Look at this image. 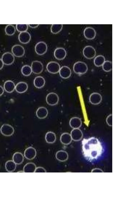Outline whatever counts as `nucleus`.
Returning <instances> with one entry per match:
<instances>
[{"instance_id": "nucleus-2", "label": "nucleus", "mask_w": 132, "mask_h": 199, "mask_svg": "<svg viewBox=\"0 0 132 199\" xmlns=\"http://www.w3.org/2000/svg\"><path fill=\"white\" fill-rule=\"evenodd\" d=\"M88 69V67L86 64L84 62L80 61H77L75 63L73 67L74 72L79 75L85 73L87 71Z\"/></svg>"}, {"instance_id": "nucleus-39", "label": "nucleus", "mask_w": 132, "mask_h": 199, "mask_svg": "<svg viewBox=\"0 0 132 199\" xmlns=\"http://www.w3.org/2000/svg\"><path fill=\"white\" fill-rule=\"evenodd\" d=\"M4 63L1 59H0V70L3 67Z\"/></svg>"}, {"instance_id": "nucleus-26", "label": "nucleus", "mask_w": 132, "mask_h": 199, "mask_svg": "<svg viewBox=\"0 0 132 199\" xmlns=\"http://www.w3.org/2000/svg\"><path fill=\"white\" fill-rule=\"evenodd\" d=\"M56 139L55 134L53 132H48L45 134V140L46 142L48 143L53 144L54 143Z\"/></svg>"}, {"instance_id": "nucleus-4", "label": "nucleus", "mask_w": 132, "mask_h": 199, "mask_svg": "<svg viewBox=\"0 0 132 199\" xmlns=\"http://www.w3.org/2000/svg\"><path fill=\"white\" fill-rule=\"evenodd\" d=\"M46 101L49 105H55L58 103L59 101V97L56 93H50L47 95L46 97Z\"/></svg>"}, {"instance_id": "nucleus-38", "label": "nucleus", "mask_w": 132, "mask_h": 199, "mask_svg": "<svg viewBox=\"0 0 132 199\" xmlns=\"http://www.w3.org/2000/svg\"><path fill=\"white\" fill-rule=\"evenodd\" d=\"M29 26L31 28H34L37 27L39 24H29Z\"/></svg>"}, {"instance_id": "nucleus-24", "label": "nucleus", "mask_w": 132, "mask_h": 199, "mask_svg": "<svg viewBox=\"0 0 132 199\" xmlns=\"http://www.w3.org/2000/svg\"><path fill=\"white\" fill-rule=\"evenodd\" d=\"M44 79L42 76H38L36 77L34 81V84L36 88L40 89L43 88L45 84Z\"/></svg>"}, {"instance_id": "nucleus-19", "label": "nucleus", "mask_w": 132, "mask_h": 199, "mask_svg": "<svg viewBox=\"0 0 132 199\" xmlns=\"http://www.w3.org/2000/svg\"><path fill=\"white\" fill-rule=\"evenodd\" d=\"M68 153L63 150L58 151L55 154V157L56 159L61 162L66 161L68 160Z\"/></svg>"}, {"instance_id": "nucleus-17", "label": "nucleus", "mask_w": 132, "mask_h": 199, "mask_svg": "<svg viewBox=\"0 0 132 199\" xmlns=\"http://www.w3.org/2000/svg\"><path fill=\"white\" fill-rule=\"evenodd\" d=\"M59 73L61 77L64 79L69 77L71 74V69L66 66H63L60 68Z\"/></svg>"}, {"instance_id": "nucleus-37", "label": "nucleus", "mask_w": 132, "mask_h": 199, "mask_svg": "<svg viewBox=\"0 0 132 199\" xmlns=\"http://www.w3.org/2000/svg\"><path fill=\"white\" fill-rule=\"evenodd\" d=\"M4 91V88L0 85V96L2 95L3 94Z\"/></svg>"}, {"instance_id": "nucleus-18", "label": "nucleus", "mask_w": 132, "mask_h": 199, "mask_svg": "<svg viewBox=\"0 0 132 199\" xmlns=\"http://www.w3.org/2000/svg\"><path fill=\"white\" fill-rule=\"evenodd\" d=\"M70 126L73 129L79 128L82 125V121L80 118L73 117L71 118L69 122Z\"/></svg>"}, {"instance_id": "nucleus-15", "label": "nucleus", "mask_w": 132, "mask_h": 199, "mask_svg": "<svg viewBox=\"0 0 132 199\" xmlns=\"http://www.w3.org/2000/svg\"><path fill=\"white\" fill-rule=\"evenodd\" d=\"M70 134L72 140L75 141L80 140L83 136L82 131L79 128L73 129Z\"/></svg>"}, {"instance_id": "nucleus-7", "label": "nucleus", "mask_w": 132, "mask_h": 199, "mask_svg": "<svg viewBox=\"0 0 132 199\" xmlns=\"http://www.w3.org/2000/svg\"><path fill=\"white\" fill-rule=\"evenodd\" d=\"M47 48L46 44L42 41L37 43L35 47V51L39 55H42L45 54L47 51Z\"/></svg>"}, {"instance_id": "nucleus-28", "label": "nucleus", "mask_w": 132, "mask_h": 199, "mask_svg": "<svg viewBox=\"0 0 132 199\" xmlns=\"http://www.w3.org/2000/svg\"><path fill=\"white\" fill-rule=\"evenodd\" d=\"M16 164L13 160H9L6 162L5 167L6 171L9 172H14L16 167Z\"/></svg>"}, {"instance_id": "nucleus-16", "label": "nucleus", "mask_w": 132, "mask_h": 199, "mask_svg": "<svg viewBox=\"0 0 132 199\" xmlns=\"http://www.w3.org/2000/svg\"><path fill=\"white\" fill-rule=\"evenodd\" d=\"M31 39L30 34L27 31L20 32L18 35V39L19 41L23 44H26L29 43Z\"/></svg>"}, {"instance_id": "nucleus-27", "label": "nucleus", "mask_w": 132, "mask_h": 199, "mask_svg": "<svg viewBox=\"0 0 132 199\" xmlns=\"http://www.w3.org/2000/svg\"><path fill=\"white\" fill-rule=\"evenodd\" d=\"M36 167L33 162H28L26 164L23 168V171L25 173L35 172Z\"/></svg>"}, {"instance_id": "nucleus-3", "label": "nucleus", "mask_w": 132, "mask_h": 199, "mask_svg": "<svg viewBox=\"0 0 132 199\" xmlns=\"http://www.w3.org/2000/svg\"><path fill=\"white\" fill-rule=\"evenodd\" d=\"M83 53L85 58L88 59H91L95 56L96 52L93 47L90 46H87L84 48Z\"/></svg>"}, {"instance_id": "nucleus-30", "label": "nucleus", "mask_w": 132, "mask_h": 199, "mask_svg": "<svg viewBox=\"0 0 132 199\" xmlns=\"http://www.w3.org/2000/svg\"><path fill=\"white\" fill-rule=\"evenodd\" d=\"M5 31L6 34L9 36L13 35L15 33L16 29L15 26L11 24L8 25L6 26Z\"/></svg>"}, {"instance_id": "nucleus-33", "label": "nucleus", "mask_w": 132, "mask_h": 199, "mask_svg": "<svg viewBox=\"0 0 132 199\" xmlns=\"http://www.w3.org/2000/svg\"><path fill=\"white\" fill-rule=\"evenodd\" d=\"M103 70L106 72H109L112 69V62L109 61H105L102 66Z\"/></svg>"}, {"instance_id": "nucleus-8", "label": "nucleus", "mask_w": 132, "mask_h": 199, "mask_svg": "<svg viewBox=\"0 0 132 199\" xmlns=\"http://www.w3.org/2000/svg\"><path fill=\"white\" fill-rule=\"evenodd\" d=\"M11 51L14 56L18 57L23 56L25 53L24 47L20 45H15L13 46L12 48Z\"/></svg>"}, {"instance_id": "nucleus-6", "label": "nucleus", "mask_w": 132, "mask_h": 199, "mask_svg": "<svg viewBox=\"0 0 132 199\" xmlns=\"http://www.w3.org/2000/svg\"><path fill=\"white\" fill-rule=\"evenodd\" d=\"M46 68L49 72L52 74H55L59 72L60 67L57 62L52 61L47 63Z\"/></svg>"}, {"instance_id": "nucleus-31", "label": "nucleus", "mask_w": 132, "mask_h": 199, "mask_svg": "<svg viewBox=\"0 0 132 199\" xmlns=\"http://www.w3.org/2000/svg\"><path fill=\"white\" fill-rule=\"evenodd\" d=\"M21 72L22 74L25 76H29L32 72L31 66L27 65L22 66L21 69Z\"/></svg>"}, {"instance_id": "nucleus-11", "label": "nucleus", "mask_w": 132, "mask_h": 199, "mask_svg": "<svg viewBox=\"0 0 132 199\" xmlns=\"http://www.w3.org/2000/svg\"><path fill=\"white\" fill-rule=\"evenodd\" d=\"M36 151L34 147H30L27 148L24 151V155L27 159L31 160L34 159L36 156Z\"/></svg>"}, {"instance_id": "nucleus-23", "label": "nucleus", "mask_w": 132, "mask_h": 199, "mask_svg": "<svg viewBox=\"0 0 132 199\" xmlns=\"http://www.w3.org/2000/svg\"><path fill=\"white\" fill-rule=\"evenodd\" d=\"M15 86L14 83L11 80L6 81L4 85V89L8 93H11L15 89Z\"/></svg>"}, {"instance_id": "nucleus-13", "label": "nucleus", "mask_w": 132, "mask_h": 199, "mask_svg": "<svg viewBox=\"0 0 132 199\" xmlns=\"http://www.w3.org/2000/svg\"><path fill=\"white\" fill-rule=\"evenodd\" d=\"M85 37L88 40H92L94 39L96 35V32L95 30L91 27L86 28L84 31Z\"/></svg>"}, {"instance_id": "nucleus-35", "label": "nucleus", "mask_w": 132, "mask_h": 199, "mask_svg": "<svg viewBox=\"0 0 132 199\" xmlns=\"http://www.w3.org/2000/svg\"><path fill=\"white\" fill-rule=\"evenodd\" d=\"M106 122L107 124L110 126H112V115H109L107 117Z\"/></svg>"}, {"instance_id": "nucleus-1", "label": "nucleus", "mask_w": 132, "mask_h": 199, "mask_svg": "<svg viewBox=\"0 0 132 199\" xmlns=\"http://www.w3.org/2000/svg\"><path fill=\"white\" fill-rule=\"evenodd\" d=\"M82 145L83 156L89 161L96 160L103 153V149L101 142L95 137L84 139L82 141Z\"/></svg>"}, {"instance_id": "nucleus-21", "label": "nucleus", "mask_w": 132, "mask_h": 199, "mask_svg": "<svg viewBox=\"0 0 132 199\" xmlns=\"http://www.w3.org/2000/svg\"><path fill=\"white\" fill-rule=\"evenodd\" d=\"M28 88L27 83L24 82H18L15 86L16 91L19 93H24L27 91Z\"/></svg>"}, {"instance_id": "nucleus-12", "label": "nucleus", "mask_w": 132, "mask_h": 199, "mask_svg": "<svg viewBox=\"0 0 132 199\" xmlns=\"http://www.w3.org/2000/svg\"><path fill=\"white\" fill-rule=\"evenodd\" d=\"M66 55L67 52L62 47L56 48L54 51V56L56 59L59 60L63 59Z\"/></svg>"}, {"instance_id": "nucleus-9", "label": "nucleus", "mask_w": 132, "mask_h": 199, "mask_svg": "<svg viewBox=\"0 0 132 199\" xmlns=\"http://www.w3.org/2000/svg\"><path fill=\"white\" fill-rule=\"evenodd\" d=\"M1 59L4 64L10 65L13 63L14 57L12 53L9 52H6L2 55Z\"/></svg>"}, {"instance_id": "nucleus-5", "label": "nucleus", "mask_w": 132, "mask_h": 199, "mask_svg": "<svg viewBox=\"0 0 132 199\" xmlns=\"http://www.w3.org/2000/svg\"><path fill=\"white\" fill-rule=\"evenodd\" d=\"M14 129L11 125L6 124H3L0 128L1 133L4 136H10L14 133Z\"/></svg>"}, {"instance_id": "nucleus-10", "label": "nucleus", "mask_w": 132, "mask_h": 199, "mask_svg": "<svg viewBox=\"0 0 132 199\" xmlns=\"http://www.w3.org/2000/svg\"><path fill=\"white\" fill-rule=\"evenodd\" d=\"M31 68L32 72L36 74H39L42 72L43 69V64L40 61H33L31 64Z\"/></svg>"}, {"instance_id": "nucleus-32", "label": "nucleus", "mask_w": 132, "mask_h": 199, "mask_svg": "<svg viewBox=\"0 0 132 199\" xmlns=\"http://www.w3.org/2000/svg\"><path fill=\"white\" fill-rule=\"evenodd\" d=\"M63 27L62 24H52L51 27V32L53 34H56L60 32Z\"/></svg>"}, {"instance_id": "nucleus-34", "label": "nucleus", "mask_w": 132, "mask_h": 199, "mask_svg": "<svg viewBox=\"0 0 132 199\" xmlns=\"http://www.w3.org/2000/svg\"><path fill=\"white\" fill-rule=\"evenodd\" d=\"M16 28L17 31L20 33L26 31L28 28V25L17 24L16 25Z\"/></svg>"}, {"instance_id": "nucleus-29", "label": "nucleus", "mask_w": 132, "mask_h": 199, "mask_svg": "<svg viewBox=\"0 0 132 199\" xmlns=\"http://www.w3.org/2000/svg\"><path fill=\"white\" fill-rule=\"evenodd\" d=\"M105 61V57L102 55H98L96 56L94 60V63L96 67H99L102 66Z\"/></svg>"}, {"instance_id": "nucleus-20", "label": "nucleus", "mask_w": 132, "mask_h": 199, "mask_svg": "<svg viewBox=\"0 0 132 199\" xmlns=\"http://www.w3.org/2000/svg\"><path fill=\"white\" fill-rule=\"evenodd\" d=\"M48 111L45 107L42 106L39 107L36 112L37 117L40 119H43L46 118L48 114Z\"/></svg>"}, {"instance_id": "nucleus-25", "label": "nucleus", "mask_w": 132, "mask_h": 199, "mask_svg": "<svg viewBox=\"0 0 132 199\" xmlns=\"http://www.w3.org/2000/svg\"><path fill=\"white\" fill-rule=\"evenodd\" d=\"M12 160L16 165H20L23 161L24 157L21 153L16 152L13 155Z\"/></svg>"}, {"instance_id": "nucleus-36", "label": "nucleus", "mask_w": 132, "mask_h": 199, "mask_svg": "<svg viewBox=\"0 0 132 199\" xmlns=\"http://www.w3.org/2000/svg\"><path fill=\"white\" fill-rule=\"evenodd\" d=\"M35 172V173H46V171L43 167H36Z\"/></svg>"}, {"instance_id": "nucleus-22", "label": "nucleus", "mask_w": 132, "mask_h": 199, "mask_svg": "<svg viewBox=\"0 0 132 199\" xmlns=\"http://www.w3.org/2000/svg\"><path fill=\"white\" fill-rule=\"evenodd\" d=\"M60 140L61 143L64 145L70 144L72 140L70 134L67 132L62 133L60 136Z\"/></svg>"}, {"instance_id": "nucleus-14", "label": "nucleus", "mask_w": 132, "mask_h": 199, "mask_svg": "<svg viewBox=\"0 0 132 199\" xmlns=\"http://www.w3.org/2000/svg\"><path fill=\"white\" fill-rule=\"evenodd\" d=\"M90 102L92 104L97 105L101 102L102 98L101 95L97 93H93L90 96L89 98Z\"/></svg>"}]
</instances>
